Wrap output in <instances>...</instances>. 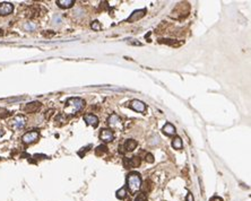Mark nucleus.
I'll list each match as a JSON object with an SVG mask.
<instances>
[{"label": "nucleus", "instance_id": "nucleus-1", "mask_svg": "<svg viewBox=\"0 0 251 201\" xmlns=\"http://www.w3.org/2000/svg\"><path fill=\"white\" fill-rule=\"evenodd\" d=\"M85 106V100L79 98V97H71L67 100L66 106H65V115L71 116L77 114L78 112L81 111Z\"/></svg>", "mask_w": 251, "mask_h": 201}, {"label": "nucleus", "instance_id": "nucleus-2", "mask_svg": "<svg viewBox=\"0 0 251 201\" xmlns=\"http://www.w3.org/2000/svg\"><path fill=\"white\" fill-rule=\"evenodd\" d=\"M127 186H128V189L130 190L131 193L138 192V190L141 188L140 175L136 173V172H133V173L128 174V176H127Z\"/></svg>", "mask_w": 251, "mask_h": 201}, {"label": "nucleus", "instance_id": "nucleus-3", "mask_svg": "<svg viewBox=\"0 0 251 201\" xmlns=\"http://www.w3.org/2000/svg\"><path fill=\"white\" fill-rule=\"evenodd\" d=\"M26 126V118L24 115H16L10 121V127L14 130H21Z\"/></svg>", "mask_w": 251, "mask_h": 201}, {"label": "nucleus", "instance_id": "nucleus-4", "mask_svg": "<svg viewBox=\"0 0 251 201\" xmlns=\"http://www.w3.org/2000/svg\"><path fill=\"white\" fill-rule=\"evenodd\" d=\"M39 138H40L39 132L34 130V131H30V132H26V133L23 136L22 140L25 145H31V144L36 142L37 140H39Z\"/></svg>", "mask_w": 251, "mask_h": 201}, {"label": "nucleus", "instance_id": "nucleus-5", "mask_svg": "<svg viewBox=\"0 0 251 201\" xmlns=\"http://www.w3.org/2000/svg\"><path fill=\"white\" fill-rule=\"evenodd\" d=\"M107 124L113 129H118V130H122L123 129V124L122 121L120 119V116H118L117 114H111L107 119Z\"/></svg>", "mask_w": 251, "mask_h": 201}, {"label": "nucleus", "instance_id": "nucleus-6", "mask_svg": "<svg viewBox=\"0 0 251 201\" xmlns=\"http://www.w3.org/2000/svg\"><path fill=\"white\" fill-rule=\"evenodd\" d=\"M101 140H103L104 142H111L114 139V132L111 129H103L100 133Z\"/></svg>", "mask_w": 251, "mask_h": 201}, {"label": "nucleus", "instance_id": "nucleus-7", "mask_svg": "<svg viewBox=\"0 0 251 201\" xmlns=\"http://www.w3.org/2000/svg\"><path fill=\"white\" fill-rule=\"evenodd\" d=\"M14 10V6L10 2H2L0 4V16L10 15Z\"/></svg>", "mask_w": 251, "mask_h": 201}, {"label": "nucleus", "instance_id": "nucleus-8", "mask_svg": "<svg viewBox=\"0 0 251 201\" xmlns=\"http://www.w3.org/2000/svg\"><path fill=\"white\" fill-rule=\"evenodd\" d=\"M130 108L135 110L137 112H145L146 111V105H145L144 102L141 100H133L130 102Z\"/></svg>", "mask_w": 251, "mask_h": 201}, {"label": "nucleus", "instance_id": "nucleus-9", "mask_svg": "<svg viewBox=\"0 0 251 201\" xmlns=\"http://www.w3.org/2000/svg\"><path fill=\"white\" fill-rule=\"evenodd\" d=\"M40 108H41L40 102L34 100V102H31V103H28V104H26L25 106H24V111H25L26 113H34V112H36Z\"/></svg>", "mask_w": 251, "mask_h": 201}, {"label": "nucleus", "instance_id": "nucleus-10", "mask_svg": "<svg viewBox=\"0 0 251 201\" xmlns=\"http://www.w3.org/2000/svg\"><path fill=\"white\" fill-rule=\"evenodd\" d=\"M84 120L88 126H92L93 128H96L99 126V118L94 114H85L84 115Z\"/></svg>", "mask_w": 251, "mask_h": 201}, {"label": "nucleus", "instance_id": "nucleus-11", "mask_svg": "<svg viewBox=\"0 0 251 201\" xmlns=\"http://www.w3.org/2000/svg\"><path fill=\"white\" fill-rule=\"evenodd\" d=\"M141 160L139 157H131L130 159H125V166L126 167H138L140 165Z\"/></svg>", "mask_w": 251, "mask_h": 201}, {"label": "nucleus", "instance_id": "nucleus-12", "mask_svg": "<svg viewBox=\"0 0 251 201\" xmlns=\"http://www.w3.org/2000/svg\"><path fill=\"white\" fill-rule=\"evenodd\" d=\"M137 141L136 140H133V139H128V140H126V142L123 144V148H125L126 152H133V150H135L137 147Z\"/></svg>", "mask_w": 251, "mask_h": 201}, {"label": "nucleus", "instance_id": "nucleus-13", "mask_svg": "<svg viewBox=\"0 0 251 201\" xmlns=\"http://www.w3.org/2000/svg\"><path fill=\"white\" fill-rule=\"evenodd\" d=\"M145 13H146V10H145V9L133 11V14H131V16L129 17V19H128V20H129V22H136L137 19L141 18V17L145 15Z\"/></svg>", "mask_w": 251, "mask_h": 201}, {"label": "nucleus", "instance_id": "nucleus-14", "mask_svg": "<svg viewBox=\"0 0 251 201\" xmlns=\"http://www.w3.org/2000/svg\"><path fill=\"white\" fill-rule=\"evenodd\" d=\"M163 132H164L166 136H172V134L175 133V128H174L173 124H171V123H166L165 126L163 127Z\"/></svg>", "mask_w": 251, "mask_h": 201}, {"label": "nucleus", "instance_id": "nucleus-15", "mask_svg": "<svg viewBox=\"0 0 251 201\" xmlns=\"http://www.w3.org/2000/svg\"><path fill=\"white\" fill-rule=\"evenodd\" d=\"M57 4L59 5L60 8L66 9V8H70L71 6L75 4V1L74 0H58V1H57Z\"/></svg>", "mask_w": 251, "mask_h": 201}, {"label": "nucleus", "instance_id": "nucleus-16", "mask_svg": "<svg viewBox=\"0 0 251 201\" xmlns=\"http://www.w3.org/2000/svg\"><path fill=\"white\" fill-rule=\"evenodd\" d=\"M172 147L174 149H181L182 148V140L180 137H175L172 141Z\"/></svg>", "mask_w": 251, "mask_h": 201}, {"label": "nucleus", "instance_id": "nucleus-17", "mask_svg": "<svg viewBox=\"0 0 251 201\" xmlns=\"http://www.w3.org/2000/svg\"><path fill=\"white\" fill-rule=\"evenodd\" d=\"M127 196H128V192H127V189H126V188H121L120 190L117 191V198L120 199V200L125 199Z\"/></svg>", "mask_w": 251, "mask_h": 201}, {"label": "nucleus", "instance_id": "nucleus-18", "mask_svg": "<svg viewBox=\"0 0 251 201\" xmlns=\"http://www.w3.org/2000/svg\"><path fill=\"white\" fill-rule=\"evenodd\" d=\"M9 112L6 110V108H0V119H6L7 116H9Z\"/></svg>", "mask_w": 251, "mask_h": 201}, {"label": "nucleus", "instance_id": "nucleus-19", "mask_svg": "<svg viewBox=\"0 0 251 201\" xmlns=\"http://www.w3.org/2000/svg\"><path fill=\"white\" fill-rule=\"evenodd\" d=\"M135 201H147V196H146L144 192H140V193L136 197Z\"/></svg>", "mask_w": 251, "mask_h": 201}, {"label": "nucleus", "instance_id": "nucleus-20", "mask_svg": "<svg viewBox=\"0 0 251 201\" xmlns=\"http://www.w3.org/2000/svg\"><path fill=\"white\" fill-rule=\"evenodd\" d=\"M91 26H92L93 30H95V31H100V30H101V24H100L99 22H97V20H95V22H93Z\"/></svg>", "mask_w": 251, "mask_h": 201}, {"label": "nucleus", "instance_id": "nucleus-21", "mask_svg": "<svg viewBox=\"0 0 251 201\" xmlns=\"http://www.w3.org/2000/svg\"><path fill=\"white\" fill-rule=\"evenodd\" d=\"M107 147H105V146H99V147H97V148H96V154H97V155H99V153H100V152H102V153H105V152H107Z\"/></svg>", "mask_w": 251, "mask_h": 201}, {"label": "nucleus", "instance_id": "nucleus-22", "mask_svg": "<svg viewBox=\"0 0 251 201\" xmlns=\"http://www.w3.org/2000/svg\"><path fill=\"white\" fill-rule=\"evenodd\" d=\"M53 113H54V110H49V111H47V113H45V119L50 120V118L53 115Z\"/></svg>", "mask_w": 251, "mask_h": 201}, {"label": "nucleus", "instance_id": "nucleus-23", "mask_svg": "<svg viewBox=\"0 0 251 201\" xmlns=\"http://www.w3.org/2000/svg\"><path fill=\"white\" fill-rule=\"evenodd\" d=\"M146 162L153 163V162H154V156H153L152 154H147V155H146Z\"/></svg>", "mask_w": 251, "mask_h": 201}, {"label": "nucleus", "instance_id": "nucleus-24", "mask_svg": "<svg viewBox=\"0 0 251 201\" xmlns=\"http://www.w3.org/2000/svg\"><path fill=\"white\" fill-rule=\"evenodd\" d=\"M185 201H193V197H192V194L190 193V192L187 194V197H185Z\"/></svg>", "mask_w": 251, "mask_h": 201}, {"label": "nucleus", "instance_id": "nucleus-25", "mask_svg": "<svg viewBox=\"0 0 251 201\" xmlns=\"http://www.w3.org/2000/svg\"><path fill=\"white\" fill-rule=\"evenodd\" d=\"M211 201H223V199L219 197H214V198H212Z\"/></svg>", "mask_w": 251, "mask_h": 201}, {"label": "nucleus", "instance_id": "nucleus-26", "mask_svg": "<svg viewBox=\"0 0 251 201\" xmlns=\"http://www.w3.org/2000/svg\"><path fill=\"white\" fill-rule=\"evenodd\" d=\"M25 28L26 30H34V28H35V26H31V25H28V24H27V25H25Z\"/></svg>", "mask_w": 251, "mask_h": 201}, {"label": "nucleus", "instance_id": "nucleus-27", "mask_svg": "<svg viewBox=\"0 0 251 201\" xmlns=\"http://www.w3.org/2000/svg\"><path fill=\"white\" fill-rule=\"evenodd\" d=\"M45 36H51V35H53V33H44Z\"/></svg>", "mask_w": 251, "mask_h": 201}, {"label": "nucleus", "instance_id": "nucleus-28", "mask_svg": "<svg viewBox=\"0 0 251 201\" xmlns=\"http://www.w3.org/2000/svg\"><path fill=\"white\" fill-rule=\"evenodd\" d=\"M2 34H4V33H2V31L0 30V36H1V35H2Z\"/></svg>", "mask_w": 251, "mask_h": 201}]
</instances>
